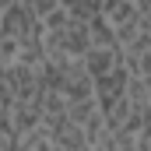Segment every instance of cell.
I'll return each instance as SVG.
<instances>
[{
	"label": "cell",
	"instance_id": "cell-1",
	"mask_svg": "<svg viewBox=\"0 0 151 151\" xmlns=\"http://www.w3.org/2000/svg\"><path fill=\"white\" fill-rule=\"evenodd\" d=\"M91 46H95L91 42V28L77 14L70 21H63L60 28H46V49H49L53 60H81Z\"/></svg>",
	"mask_w": 151,
	"mask_h": 151
},
{
	"label": "cell",
	"instance_id": "cell-2",
	"mask_svg": "<svg viewBox=\"0 0 151 151\" xmlns=\"http://www.w3.org/2000/svg\"><path fill=\"white\" fill-rule=\"evenodd\" d=\"M0 35L35 39V35H46V21L32 11V4H28V0H18V4L0 7Z\"/></svg>",
	"mask_w": 151,
	"mask_h": 151
},
{
	"label": "cell",
	"instance_id": "cell-3",
	"mask_svg": "<svg viewBox=\"0 0 151 151\" xmlns=\"http://www.w3.org/2000/svg\"><path fill=\"white\" fill-rule=\"evenodd\" d=\"M81 60H84V67H88L91 77H102V74H109V70H116L123 63V49L119 46H91Z\"/></svg>",
	"mask_w": 151,
	"mask_h": 151
},
{
	"label": "cell",
	"instance_id": "cell-4",
	"mask_svg": "<svg viewBox=\"0 0 151 151\" xmlns=\"http://www.w3.org/2000/svg\"><path fill=\"white\" fill-rule=\"evenodd\" d=\"M88 28H91V42H95V46H119L116 25L106 18V14H95V18L88 21Z\"/></svg>",
	"mask_w": 151,
	"mask_h": 151
},
{
	"label": "cell",
	"instance_id": "cell-5",
	"mask_svg": "<svg viewBox=\"0 0 151 151\" xmlns=\"http://www.w3.org/2000/svg\"><path fill=\"white\" fill-rule=\"evenodd\" d=\"M21 151H56V141H53L49 127L42 123V127H35V130L21 134Z\"/></svg>",
	"mask_w": 151,
	"mask_h": 151
},
{
	"label": "cell",
	"instance_id": "cell-6",
	"mask_svg": "<svg viewBox=\"0 0 151 151\" xmlns=\"http://www.w3.org/2000/svg\"><path fill=\"white\" fill-rule=\"evenodd\" d=\"M21 60V39L18 35H0V67H11Z\"/></svg>",
	"mask_w": 151,
	"mask_h": 151
},
{
	"label": "cell",
	"instance_id": "cell-7",
	"mask_svg": "<svg viewBox=\"0 0 151 151\" xmlns=\"http://www.w3.org/2000/svg\"><path fill=\"white\" fill-rule=\"evenodd\" d=\"M63 7H70L77 18H84V21H91L95 14H102V7H106V0H63Z\"/></svg>",
	"mask_w": 151,
	"mask_h": 151
}]
</instances>
